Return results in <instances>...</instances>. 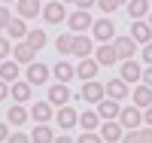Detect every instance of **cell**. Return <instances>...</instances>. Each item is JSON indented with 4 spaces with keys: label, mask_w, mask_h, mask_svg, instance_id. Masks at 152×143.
Wrapping results in <instances>:
<instances>
[{
    "label": "cell",
    "mask_w": 152,
    "mask_h": 143,
    "mask_svg": "<svg viewBox=\"0 0 152 143\" xmlns=\"http://www.w3.org/2000/svg\"><path fill=\"white\" fill-rule=\"evenodd\" d=\"M143 122H146V125H152V107H146V110H143Z\"/></svg>",
    "instance_id": "obj_42"
},
{
    "label": "cell",
    "mask_w": 152,
    "mask_h": 143,
    "mask_svg": "<svg viewBox=\"0 0 152 143\" xmlns=\"http://www.w3.org/2000/svg\"><path fill=\"white\" fill-rule=\"evenodd\" d=\"M140 55H143V61H146V64H152V40H149V43H143V52H140Z\"/></svg>",
    "instance_id": "obj_36"
},
{
    "label": "cell",
    "mask_w": 152,
    "mask_h": 143,
    "mask_svg": "<svg viewBox=\"0 0 152 143\" xmlns=\"http://www.w3.org/2000/svg\"><path fill=\"white\" fill-rule=\"evenodd\" d=\"M97 113H100V119H119V113H122V103L116 98H104L97 103Z\"/></svg>",
    "instance_id": "obj_17"
},
{
    "label": "cell",
    "mask_w": 152,
    "mask_h": 143,
    "mask_svg": "<svg viewBox=\"0 0 152 143\" xmlns=\"http://www.w3.org/2000/svg\"><path fill=\"white\" fill-rule=\"evenodd\" d=\"M131 100H134V103H137V107H140V110H146V107H152V85H146V82H140V85H137L134 92H131Z\"/></svg>",
    "instance_id": "obj_16"
},
{
    "label": "cell",
    "mask_w": 152,
    "mask_h": 143,
    "mask_svg": "<svg viewBox=\"0 0 152 143\" xmlns=\"http://www.w3.org/2000/svg\"><path fill=\"white\" fill-rule=\"evenodd\" d=\"M43 18L49 24H61L67 18V9H64V0H58V3H46L43 6Z\"/></svg>",
    "instance_id": "obj_6"
},
{
    "label": "cell",
    "mask_w": 152,
    "mask_h": 143,
    "mask_svg": "<svg viewBox=\"0 0 152 143\" xmlns=\"http://www.w3.org/2000/svg\"><path fill=\"white\" fill-rule=\"evenodd\" d=\"M31 137L28 134H21V131H15V134H9V143H28Z\"/></svg>",
    "instance_id": "obj_38"
},
{
    "label": "cell",
    "mask_w": 152,
    "mask_h": 143,
    "mask_svg": "<svg viewBox=\"0 0 152 143\" xmlns=\"http://www.w3.org/2000/svg\"><path fill=\"white\" fill-rule=\"evenodd\" d=\"M97 6L104 9V12H116V9H119L122 3H119V0H97Z\"/></svg>",
    "instance_id": "obj_33"
},
{
    "label": "cell",
    "mask_w": 152,
    "mask_h": 143,
    "mask_svg": "<svg viewBox=\"0 0 152 143\" xmlns=\"http://www.w3.org/2000/svg\"><path fill=\"white\" fill-rule=\"evenodd\" d=\"M6 98H9V82L0 79V100H6Z\"/></svg>",
    "instance_id": "obj_39"
},
{
    "label": "cell",
    "mask_w": 152,
    "mask_h": 143,
    "mask_svg": "<svg viewBox=\"0 0 152 143\" xmlns=\"http://www.w3.org/2000/svg\"><path fill=\"white\" fill-rule=\"evenodd\" d=\"M131 37H134L137 43H149V40H152V24L143 21V18H134V24H131Z\"/></svg>",
    "instance_id": "obj_19"
},
{
    "label": "cell",
    "mask_w": 152,
    "mask_h": 143,
    "mask_svg": "<svg viewBox=\"0 0 152 143\" xmlns=\"http://www.w3.org/2000/svg\"><path fill=\"white\" fill-rule=\"evenodd\" d=\"M100 140H104V137H97L94 131H85V134L79 137V143H100Z\"/></svg>",
    "instance_id": "obj_35"
},
{
    "label": "cell",
    "mask_w": 152,
    "mask_h": 143,
    "mask_svg": "<svg viewBox=\"0 0 152 143\" xmlns=\"http://www.w3.org/2000/svg\"><path fill=\"white\" fill-rule=\"evenodd\" d=\"M55 122L64 128V131H70L73 125H79V113H76L70 103H64V107H58V113H55Z\"/></svg>",
    "instance_id": "obj_3"
},
{
    "label": "cell",
    "mask_w": 152,
    "mask_h": 143,
    "mask_svg": "<svg viewBox=\"0 0 152 143\" xmlns=\"http://www.w3.org/2000/svg\"><path fill=\"white\" fill-rule=\"evenodd\" d=\"M64 3H73V0H64Z\"/></svg>",
    "instance_id": "obj_47"
},
{
    "label": "cell",
    "mask_w": 152,
    "mask_h": 143,
    "mask_svg": "<svg viewBox=\"0 0 152 143\" xmlns=\"http://www.w3.org/2000/svg\"><path fill=\"white\" fill-rule=\"evenodd\" d=\"M128 15H131V18L149 15V0H128Z\"/></svg>",
    "instance_id": "obj_30"
},
{
    "label": "cell",
    "mask_w": 152,
    "mask_h": 143,
    "mask_svg": "<svg viewBox=\"0 0 152 143\" xmlns=\"http://www.w3.org/2000/svg\"><path fill=\"white\" fill-rule=\"evenodd\" d=\"M94 58H97L100 67H110V64H116V61H119L116 46H113V43H100V46H97V52H94Z\"/></svg>",
    "instance_id": "obj_11"
},
{
    "label": "cell",
    "mask_w": 152,
    "mask_h": 143,
    "mask_svg": "<svg viewBox=\"0 0 152 143\" xmlns=\"http://www.w3.org/2000/svg\"><path fill=\"white\" fill-rule=\"evenodd\" d=\"M91 34H94L97 43H113V40H116V24H113L110 18H97L91 24Z\"/></svg>",
    "instance_id": "obj_2"
},
{
    "label": "cell",
    "mask_w": 152,
    "mask_h": 143,
    "mask_svg": "<svg viewBox=\"0 0 152 143\" xmlns=\"http://www.w3.org/2000/svg\"><path fill=\"white\" fill-rule=\"evenodd\" d=\"M40 12H43L40 0H18V15L21 18H37Z\"/></svg>",
    "instance_id": "obj_23"
},
{
    "label": "cell",
    "mask_w": 152,
    "mask_h": 143,
    "mask_svg": "<svg viewBox=\"0 0 152 143\" xmlns=\"http://www.w3.org/2000/svg\"><path fill=\"white\" fill-rule=\"evenodd\" d=\"M52 76H55L58 82H70L73 76H76V67H73V64H67V61H58L55 67H52Z\"/></svg>",
    "instance_id": "obj_22"
},
{
    "label": "cell",
    "mask_w": 152,
    "mask_h": 143,
    "mask_svg": "<svg viewBox=\"0 0 152 143\" xmlns=\"http://www.w3.org/2000/svg\"><path fill=\"white\" fill-rule=\"evenodd\" d=\"M91 37H85V34H76L73 37V55L76 58H88V55H91Z\"/></svg>",
    "instance_id": "obj_21"
},
{
    "label": "cell",
    "mask_w": 152,
    "mask_h": 143,
    "mask_svg": "<svg viewBox=\"0 0 152 143\" xmlns=\"http://www.w3.org/2000/svg\"><path fill=\"white\" fill-rule=\"evenodd\" d=\"M34 55H37V49H34L28 40H18V46L12 49V58H15L18 64H31V61H34Z\"/></svg>",
    "instance_id": "obj_20"
},
{
    "label": "cell",
    "mask_w": 152,
    "mask_h": 143,
    "mask_svg": "<svg viewBox=\"0 0 152 143\" xmlns=\"http://www.w3.org/2000/svg\"><path fill=\"white\" fill-rule=\"evenodd\" d=\"M9 21H12V15H9V9H6V6H0V28H6Z\"/></svg>",
    "instance_id": "obj_37"
},
{
    "label": "cell",
    "mask_w": 152,
    "mask_h": 143,
    "mask_svg": "<svg viewBox=\"0 0 152 143\" xmlns=\"http://www.w3.org/2000/svg\"><path fill=\"white\" fill-rule=\"evenodd\" d=\"M122 128H125V125L116 122V119H104V125H100V137L110 140V143H113V140H122V137H125V134H122Z\"/></svg>",
    "instance_id": "obj_15"
},
{
    "label": "cell",
    "mask_w": 152,
    "mask_h": 143,
    "mask_svg": "<svg viewBox=\"0 0 152 143\" xmlns=\"http://www.w3.org/2000/svg\"><path fill=\"white\" fill-rule=\"evenodd\" d=\"M73 3H76V6H79V9H91V6L97 3V0H73Z\"/></svg>",
    "instance_id": "obj_41"
},
{
    "label": "cell",
    "mask_w": 152,
    "mask_h": 143,
    "mask_svg": "<svg viewBox=\"0 0 152 143\" xmlns=\"http://www.w3.org/2000/svg\"><path fill=\"white\" fill-rule=\"evenodd\" d=\"M28 110H24L21 107V103H15V107H9V113H6V122L9 125H24V122H28Z\"/></svg>",
    "instance_id": "obj_27"
},
{
    "label": "cell",
    "mask_w": 152,
    "mask_h": 143,
    "mask_svg": "<svg viewBox=\"0 0 152 143\" xmlns=\"http://www.w3.org/2000/svg\"><path fill=\"white\" fill-rule=\"evenodd\" d=\"M0 3H15V0H0Z\"/></svg>",
    "instance_id": "obj_44"
},
{
    "label": "cell",
    "mask_w": 152,
    "mask_h": 143,
    "mask_svg": "<svg viewBox=\"0 0 152 143\" xmlns=\"http://www.w3.org/2000/svg\"><path fill=\"white\" fill-rule=\"evenodd\" d=\"M119 76H122L125 82H140V79H143V67H140L137 61L128 58V61H122V73H119Z\"/></svg>",
    "instance_id": "obj_18"
},
{
    "label": "cell",
    "mask_w": 152,
    "mask_h": 143,
    "mask_svg": "<svg viewBox=\"0 0 152 143\" xmlns=\"http://www.w3.org/2000/svg\"><path fill=\"white\" fill-rule=\"evenodd\" d=\"M125 140H128V143H137V140H143V143H152V125H146V128H128Z\"/></svg>",
    "instance_id": "obj_25"
},
{
    "label": "cell",
    "mask_w": 152,
    "mask_h": 143,
    "mask_svg": "<svg viewBox=\"0 0 152 143\" xmlns=\"http://www.w3.org/2000/svg\"><path fill=\"white\" fill-rule=\"evenodd\" d=\"M79 125L85 128V131H94V128L100 125V113H97V110H85V113H79Z\"/></svg>",
    "instance_id": "obj_28"
},
{
    "label": "cell",
    "mask_w": 152,
    "mask_h": 143,
    "mask_svg": "<svg viewBox=\"0 0 152 143\" xmlns=\"http://www.w3.org/2000/svg\"><path fill=\"white\" fill-rule=\"evenodd\" d=\"M119 122L125 125V128H140L143 125V110L137 107H122V113H119Z\"/></svg>",
    "instance_id": "obj_4"
},
{
    "label": "cell",
    "mask_w": 152,
    "mask_h": 143,
    "mask_svg": "<svg viewBox=\"0 0 152 143\" xmlns=\"http://www.w3.org/2000/svg\"><path fill=\"white\" fill-rule=\"evenodd\" d=\"M113 46H116L119 61L134 58V52H137V40H134V37H116V40H113Z\"/></svg>",
    "instance_id": "obj_5"
},
{
    "label": "cell",
    "mask_w": 152,
    "mask_h": 143,
    "mask_svg": "<svg viewBox=\"0 0 152 143\" xmlns=\"http://www.w3.org/2000/svg\"><path fill=\"white\" fill-rule=\"evenodd\" d=\"M6 55H12V49H9V40H6V37H0V61H6Z\"/></svg>",
    "instance_id": "obj_34"
},
{
    "label": "cell",
    "mask_w": 152,
    "mask_h": 143,
    "mask_svg": "<svg viewBox=\"0 0 152 143\" xmlns=\"http://www.w3.org/2000/svg\"><path fill=\"white\" fill-rule=\"evenodd\" d=\"M119 3H128V0H119Z\"/></svg>",
    "instance_id": "obj_46"
},
{
    "label": "cell",
    "mask_w": 152,
    "mask_h": 143,
    "mask_svg": "<svg viewBox=\"0 0 152 143\" xmlns=\"http://www.w3.org/2000/svg\"><path fill=\"white\" fill-rule=\"evenodd\" d=\"M31 88H34V85H31L28 79H15V82H9V98L18 100V103H21V100H31Z\"/></svg>",
    "instance_id": "obj_14"
},
{
    "label": "cell",
    "mask_w": 152,
    "mask_h": 143,
    "mask_svg": "<svg viewBox=\"0 0 152 143\" xmlns=\"http://www.w3.org/2000/svg\"><path fill=\"white\" fill-rule=\"evenodd\" d=\"M24 40H28L37 52H40L43 46H46V31H40V28H34V31H28V37H24Z\"/></svg>",
    "instance_id": "obj_31"
},
{
    "label": "cell",
    "mask_w": 152,
    "mask_h": 143,
    "mask_svg": "<svg viewBox=\"0 0 152 143\" xmlns=\"http://www.w3.org/2000/svg\"><path fill=\"white\" fill-rule=\"evenodd\" d=\"M55 49L61 52V55H73V37L70 34H61L58 40H55Z\"/></svg>",
    "instance_id": "obj_32"
},
{
    "label": "cell",
    "mask_w": 152,
    "mask_h": 143,
    "mask_svg": "<svg viewBox=\"0 0 152 143\" xmlns=\"http://www.w3.org/2000/svg\"><path fill=\"white\" fill-rule=\"evenodd\" d=\"M31 140L34 143H52L55 137H52V128H49V122H40L34 128V134H31Z\"/></svg>",
    "instance_id": "obj_29"
},
{
    "label": "cell",
    "mask_w": 152,
    "mask_h": 143,
    "mask_svg": "<svg viewBox=\"0 0 152 143\" xmlns=\"http://www.w3.org/2000/svg\"><path fill=\"white\" fill-rule=\"evenodd\" d=\"M49 73H52V70H49L46 64L31 61V64H28V73H24V76H28V82H31V85H43V82H49Z\"/></svg>",
    "instance_id": "obj_7"
},
{
    "label": "cell",
    "mask_w": 152,
    "mask_h": 143,
    "mask_svg": "<svg viewBox=\"0 0 152 143\" xmlns=\"http://www.w3.org/2000/svg\"><path fill=\"white\" fill-rule=\"evenodd\" d=\"M24 21H28V18H12L9 24H6V34L12 37V40H24V37H28V24H24Z\"/></svg>",
    "instance_id": "obj_24"
},
{
    "label": "cell",
    "mask_w": 152,
    "mask_h": 143,
    "mask_svg": "<svg viewBox=\"0 0 152 143\" xmlns=\"http://www.w3.org/2000/svg\"><path fill=\"white\" fill-rule=\"evenodd\" d=\"M67 24H70L76 34H82V31H88V28H91L94 21H91V15H88V9H76L73 15H67Z\"/></svg>",
    "instance_id": "obj_10"
},
{
    "label": "cell",
    "mask_w": 152,
    "mask_h": 143,
    "mask_svg": "<svg viewBox=\"0 0 152 143\" xmlns=\"http://www.w3.org/2000/svg\"><path fill=\"white\" fill-rule=\"evenodd\" d=\"M79 98H82V100H88V103H100V100L107 98V85H100L97 79H85Z\"/></svg>",
    "instance_id": "obj_1"
},
{
    "label": "cell",
    "mask_w": 152,
    "mask_h": 143,
    "mask_svg": "<svg viewBox=\"0 0 152 143\" xmlns=\"http://www.w3.org/2000/svg\"><path fill=\"white\" fill-rule=\"evenodd\" d=\"M0 140H9V128L6 125H0Z\"/></svg>",
    "instance_id": "obj_43"
},
{
    "label": "cell",
    "mask_w": 152,
    "mask_h": 143,
    "mask_svg": "<svg viewBox=\"0 0 152 143\" xmlns=\"http://www.w3.org/2000/svg\"><path fill=\"white\" fill-rule=\"evenodd\" d=\"M49 100H52L55 107H64V103H70L73 98H70V88H67V82H55L52 88H49Z\"/></svg>",
    "instance_id": "obj_13"
},
{
    "label": "cell",
    "mask_w": 152,
    "mask_h": 143,
    "mask_svg": "<svg viewBox=\"0 0 152 143\" xmlns=\"http://www.w3.org/2000/svg\"><path fill=\"white\" fill-rule=\"evenodd\" d=\"M0 79H6V82L18 79V61L15 58H12V61H0Z\"/></svg>",
    "instance_id": "obj_26"
},
{
    "label": "cell",
    "mask_w": 152,
    "mask_h": 143,
    "mask_svg": "<svg viewBox=\"0 0 152 143\" xmlns=\"http://www.w3.org/2000/svg\"><path fill=\"white\" fill-rule=\"evenodd\" d=\"M131 82H125L122 76H116V79H110L107 82V98H116V100H125V98H131Z\"/></svg>",
    "instance_id": "obj_8"
},
{
    "label": "cell",
    "mask_w": 152,
    "mask_h": 143,
    "mask_svg": "<svg viewBox=\"0 0 152 143\" xmlns=\"http://www.w3.org/2000/svg\"><path fill=\"white\" fill-rule=\"evenodd\" d=\"M140 82L152 85V64H146V70H143V79H140Z\"/></svg>",
    "instance_id": "obj_40"
},
{
    "label": "cell",
    "mask_w": 152,
    "mask_h": 143,
    "mask_svg": "<svg viewBox=\"0 0 152 143\" xmlns=\"http://www.w3.org/2000/svg\"><path fill=\"white\" fill-rule=\"evenodd\" d=\"M149 24H152V9H149Z\"/></svg>",
    "instance_id": "obj_45"
},
{
    "label": "cell",
    "mask_w": 152,
    "mask_h": 143,
    "mask_svg": "<svg viewBox=\"0 0 152 143\" xmlns=\"http://www.w3.org/2000/svg\"><path fill=\"white\" fill-rule=\"evenodd\" d=\"M97 67H100V64H97V58H91V55H88V58H79L76 76H79L82 82H85V79H94V76H97Z\"/></svg>",
    "instance_id": "obj_12"
},
{
    "label": "cell",
    "mask_w": 152,
    "mask_h": 143,
    "mask_svg": "<svg viewBox=\"0 0 152 143\" xmlns=\"http://www.w3.org/2000/svg\"><path fill=\"white\" fill-rule=\"evenodd\" d=\"M52 116H55V103L49 100V98L46 100H37L34 107H31V119H37V122H49Z\"/></svg>",
    "instance_id": "obj_9"
}]
</instances>
